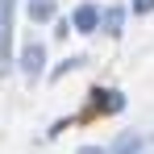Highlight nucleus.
I'll return each instance as SVG.
<instances>
[{
	"label": "nucleus",
	"mask_w": 154,
	"mask_h": 154,
	"mask_svg": "<svg viewBox=\"0 0 154 154\" xmlns=\"http://www.w3.org/2000/svg\"><path fill=\"white\" fill-rule=\"evenodd\" d=\"M17 63H21V75L33 83V79L46 75V46L42 42H29V46H21V54H17Z\"/></svg>",
	"instance_id": "nucleus-1"
},
{
	"label": "nucleus",
	"mask_w": 154,
	"mask_h": 154,
	"mask_svg": "<svg viewBox=\"0 0 154 154\" xmlns=\"http://www.w3.org/2000/svg\"><path fill=\"white\" fill-rule=\"evenodd\" d=\"M71 29L75 33H96L100 29V8L96 4H79L75 13H71Z\"/></svg>",
	"instance_id": "nucleus-2"
},
{
	"label": "nucleus",
	"mask_w": 154,
	"mask_h": 154,
	"mask_svg": "<svg viewBox=\"0 0 154 154\" xmlns=\"http://www.w3.org/2000/svg\"><path fill=\"white\" fill-rule=\"evenodd\" d=\"M100 29L108 38H121V33H125V8H121V4H108L100 13Z\"/></svg>",
	"instance_id": "nucleus-3"
},
{
	"label": "nucleus",
	"mask_w": 154,
	"mask_h": 154,
	"mask_svg": "<svg viewBox=\"0 0 154 154\" xmlns=\"http://www.w3.org/2000/svg\"><path fill=\"white\" fill-rule=\"evenodd\" d=\"M13 8L17 0H0V50H8V38H13Z\"/></svg>",
	"instance_id": "nucleus-4"
},
{
	"label": "nucleus",
	"mask_w": 154,
	"mask_h": 154,
	"mask_svg": "<svg viewBox=\"0 0 154 154\" xmlns=\"http://www.w3.org/2000/svg\"><path fill=\"white\" fill-rule=\"evenodd\" d=\"M92 96H96V108L100 112H121L125 108V96L121 92H92Z\"/></svg>",
	"instance_id": "nucleus-5"
},
{
	"label": "nucleus",
	"mask_w": 154,
	"mask_h": 154,
	"mask_svg": "<svg viewBox=\"0 0 154 154\" xmlns=\"http://www.w3.org/2000/svg\"><path fill=\"white\" fill-rule=\"evenodd\" d=\"M108 154H142V137H137V133H121Z\"/></svg>",
	"instance_id": "nucleus-6"
},
{
	"label": "nucleus",
	"mask_w": 154,
	"mask_h": 154,
	"mask_svg": "<svg viewBox=\"0 0 154 154\" xmlns=\"http://www.w3.org/2000/svg\"><path fill=\"white\" fill-rule=\"evenodd\" d=\"M29 21H54V0H29Z\"/></svg>",
	"instance_id": "nucleus-7"
},
{
	"label": "nucleus",
	"mask_w": 154,
	"mask_h": 154,
	"mask_svg": "<svg viewBox=\"0 0 154 154\" xmlns=\"http://www.w3.org/2000/svg\"><path fill=\"white\" fill-rule=\"evenodd\" d=\"M75 67H83V58H67L63 67H54V79H63V75H67V71H75Z\"/></svg>",
	"instance_id": "nucleus-8"
},
{
	"label": "nucleus",
	"mask_w": 154,
	"mask_h": 154,
	"mask_svg": "<svg viewBox=\"0 0 154 154\" xmlns=\"http://www.w3.org/2000/svg\"><path fill=\"white\" fill-rule=\"evenodd\" d=\"M129 8H133V13H137V17H146V13H154V0H133V4H129Z\"/></svg>",
	"instance_id": "nucleus-9"
},
{
	"label": "nucleus",
	"mask_w": 154,
	"mask_h": 154,
	"mask_svg": "<svg viewBox=\"0 0 154 154\" xmlns=\"http://www.w3.org/2000/svg\"><path fill=\"white\" fill-rule=\"evenodd\" d=\"M75 154H108V150H104V146H79Z\"/></svg>",
	"instance_id": "nucleus-10"
}]
</instances>
